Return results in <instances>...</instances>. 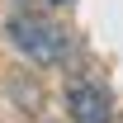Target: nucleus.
Wrapping results in <instances>:
<instances>
[{
	"instance_id": "f257e3e1",
	"label": "nucleus",
	"mask_w": 123,
	"mask_h": 123,
	"mask_svg": "<svg viewBox=\"0 0 123 123\" xmlns=\"http://www.w3.org/2000/svg\"><path fill=\"white\" fill-rule=\"evenodd\" d=\"M5 33H10V43H14L24 57H33L38 66H57V62H66V52H71L66 29H57V24L43 19V14H14L5 24Z\"/></svg>"
},
{
	"instance_id": "f03ea898",
	"label": "nucleus",
	"mask_w": 123,
	"mask_h": 123,
	"mask_svg": "<svg viewBox=\"0 0 123 123\" xmlns=\"http://www.w3.org/2000/svg\"><path fill=\"white\" fill-rule=\"evenodd\" d=\"M66 109H71V123H114L109 90L90 76H76L66 85Z\"/></svg>"
},
{
	"instance_id": "7ed1b4c3",
	"label": "nucleus",
	"mask_w": 123,
	"mask_h": 123,
	"mask_svg": "<svg viewBox=\"0 0 123 123\" xmlns=\"http://www.w3.org/2000/svg\"><path fill=\"white\" fill-rule=\"evenodd\" d=\"M52 5H71V0H52Z\"/></svg>"
}]
</instances>
